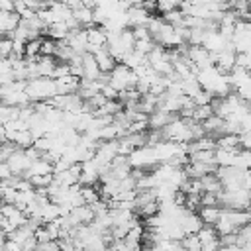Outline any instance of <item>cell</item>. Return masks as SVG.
I'll return each mask as SVG.
<instances>
[{
  "instance_id": "6da1fadb",
  "label": "cell",
  "mask_w": 251,
  "mask_h": 251,
  "mask_svg": "<svg viewBox=\"0 0 251 251\" xmlns=\"http://www.w3.org/2000/svg\"><path fill=\"white\" fill-rule=\"evenodd\" d=\"M24 92L27 94L29 102H45V100L57 96L55 80H53V78H45V76L25 80V88H24Z\"/></svg>"
},
{
  "instance_id": "7a4b0ae2",
  "label": "cell",
  "mask_w": 251,
  "mask_h": 251,
  "mask_svg": "<svg viewBox=\"0 0 251 251\" xmlns=\"http://www.w3.org/2000/svg\"><path fill=\"white\" fill-rule=\"evenodd\" d=\"M135 82H137V76L131 69H127L126 65L118 63L112 73L108 75V84L116 90V92H122V90H129V88H135Z\"/></svg>"
},
{
  "instance_id": "3957f363",
  "label": "cell",
  "mask_w": 251,
  "mask_h": 251,
  "mask_svg": "<svg viewBox=\"0 0 251 251\" xmlns=\"http://www.w3.org/2000/svg\"><path fill=\"white\" fill-rule=\"evenodd\" d=\"M218 206L227 210H247L249 208V188L222 190L218 194Z\"/></svg>"
},
{
  "instance_id": "277c9868",
  "label": "cell",
  "mask_w": 251,
  "mask_h": 251,
  "mask_svg": "<svg viewBox=\"0 0 251 251\" xmlns=\"http://www.w3.org/2000/svg\"><path fill=\"white\" fill-rule=\"evenodd\" d=\"M33 161L27 157V153H25V149H20V147H16V151L8 157V161H6V165L10 167V171H12V175H18V176H22L25 171H27V167L31 165Z\"/></svg>"
},
{
  "instance_id": "5b68a950",
  "label": "cell",
  "mask_w": 251,
  "mask_h": 251,
  "mask_svg": "<svg viewBox=\"0 0 251 251\" xmlns=\"http://www.w3.org/2000/svg\"><path fill=\"white\" fill-rule=\"evenodd\" d=\"M176 224H178L182 235H186V233H196V231L202 227V222H200L198 214H196V212H188V210H184V208L180 210Z\"/></svg>"
},
{
  "instance_id": "8992f818",
  "label": "cell",
  "mask_w": 251,
  "mask_h": 251,
  "mask_svg": "<svg viewBox=\"0 0 251 251\" xmlns=\"http://www.w3.org/2000/svg\"><path fill=\"white\" fill-rule=\"evenodd\" d=\"M84 31H86V43H88L86 51L88 53H94V51H98V49H102L106 45V31H104V27L90 25Z\"/></svg>"
},
{
  "instance_id": "52a82bcc",
  "label": "cell",
  "mask_w": 251,
  "mask_h": 251,
  "mask_svg": "<svg viewBox=\"0 0 251 251\" xmlns=\"http://www.w3.org/2000/svg\"><path fill=\"white\" fill-rule=\"evenodd\" d=\"M65 43H67V45H69L76 55L86 53V47H88V43H86V31H84L82 27L69 31V33H67V37H65Z\"/></svg>"
},
{
  "instance_id": "ba28073f",
  "label": "cell",
  "mask_w": 251,
  "mask_h": 251,
  "mask_svg": "<svg viewBox=\"0 0 251 251\" xmlns=\"http://www.w3.org/2000/svg\"><path fill=\"white\" fill-rule=\"evenodd\" d=\"M80 67H82V78H86V80H96L102 75L98 71V65L94 61V55L88 53V51L80 55Z\"/></svg>"
},
{
  "instance_id": "9c48e42d",
  "label": "cell",
  "mask_w": 251,
  "mask_h": 251,
  "mask_svg": "<svg viewBox=\"0 0 251 251\" xmlns=\"http://www.w3.org/2000/svg\"><path fill=\"white\" fill-rule=\"evenodd\" d=\"M92 55H94V61H96L98 71H100L102 75H110V73H112V69L118 65V63H116V59L106 51V47H102V49L94 51Z\"/></svg>"
},
{
  "instance_id": "30bf717a",
  "label": "cell",
  "mask_w": 251,
  "mask_h": 251,
  "mask_svg": "<svg viewBox=\"0 0 251 251\" xmlns=\"http://www.w3.org/2000/svg\"><path fill=\"white\" fill-rule=\"evenodd\" d=\"M175 118H178V114H167V112H161V110H153L147 116V127L149 129H161L169 122H173Z\"/></svg>"
},
{
  "instance_id": "8fae6325",
  "label": "cell",
  "mask_w": 251,
  "mask_h": 251,
  "mask_svg": "<svg viewBox=\"0 0 251 251\" xmlns=\"http://www.w3.org/2000/svg\"><path fill=\"white\" fill-rule=\"evenodd\" d=\"M53 80H55L57 94H75L78 90V80L80 78L67 75V76H61V78H53Z\"/></svg>"
},
{
  "instance_id": "7c38bea8",
  "label": "cell",
  "mask_w": 251,
  "mask_h": 251,
  "mask_svg": "<svg viewBox=\"0 0 251 251\" xmlns=\"http://www.w3.org/2000/svg\"><path fill=\"white\" fill-rule=\"evenodd\" d=\"M126 16H127V25H131V27L147 25V22H149V18H151L141 6H131V8L126 12Z\"/></svg>"
},
{
  "instance_id": "4fadbf2b",
  "label": "cell",
  "mask_w": 251,
  "mask_h": 251,
  "mask_svg": "<svg viewBox=\"0 0 251 251\" xmlns=\"http://www.w3.org/2000/svg\"><path fill=\"white\" fill-rule=\"evenodd\" d=\"M18 22H20V16L16 12H4V10H0V35L6 37L8 33H12L16 29Z\"/></svg>"
},
{
  "instance_id": "5bb4252c",
  "label": "cell",
  "mask_w": 251,
  "mask_h": 251,
  "mask_svg": "<svg viewBox=\"0 0 251 251\" xmlns=\"http://www.w3.org/2000/svg\"><path fill=\"white\" fill-rule=\"evenodd\" d=\"M220 212H222L220 206H200L196 214H198V218L204 226H214L220 218Z\"/></svg>"
},
{
  "instance_id": "9a60e30c",
  "label": "cell",
  "mask_w": 251,
  "mask_h": 251,
  "mask_svg": "<svg viewBox=\"0 0 251 251\" xmlns=\"http://www.w3.org/2000/svg\"><path fill=\"white\" fill-rule=\"evenodd\" d=\"M55 57H41L35 61V67H37V75L39 76H45V78H53V71H55Z\"/></svg>"
},
{
  "instance_id": "2e32d148",
  "label": "cell",
  "mask_w": 251,
  "mask_h": 251,
  "mask_svg": "<svg viewBox=\"0 0 251 251\" xmlns=\"http://www.w3.org/2000/svg\"><path fill=\"white\" fill-rule=\"evenodd\" d=\"M200 180V186H202V192H212V194H220L224 188H222V182L218 180V176L214 173H208L204 176L198 178Z\"/></svg>"
},
{
  "instance_id": "e0dca14e",
  "label": "cell",
  "mask_w": 251,
  "mask_h": 251,
  "mask_svg": "<svg viewBox=\"0 0 251 251\" xmlns=\"http://www.w3.org/2000/svg\"><path fill=\"white\" fill-rule=\"evenodd\" d=\"M73 18L76 20V24H78L82 29H86V27L92 25V10L86 8V6H82V4L73 10Z\"/></svg>"
},
{
  "instance_id": "ac0fdd59",
  "label": "cell",
  "mask_w": 251,
  "mask_h": 251,
  "mask_svg": "<svg viewBox=\"0 0 251 251\" xmlns=\"http://www.w3.org/2000/svg\"><path fill=\"white\" fill-rule=\"evenodd\" d=\"M120 63H122V65H126L127 69L135 71V69H139V67H145V65H147V55H141V53H137V51H129V53H127Z\"/></svg>"
},
{
  "instance_id": "d6986e66",
  "label": "cell",
  "mask_w": 251,
  "mask_h": 251,
  "mask_svg": "<svg viewBox=\"0 0 251 251\" xmlns=\"http://www.w3.org/2000/svg\"><path fill=\"white\" fill-rule=\"evenodd\" d=\"M178 245L182 251H200V239L196 233H186L184 237L178 239Z\"/></svg>"
},
{
  "instance_id": "ffe728a7",
  "label": "cell",
  "mask_w": 251,
  "mask_h": 251,
  "mask_svg": "<svg viewBox=\"0 0 251 251\" xmlns=\"http://www.w3.org/2000/svg\"><path fill=\"white\" fill-rule=\"evenodd\" d=\"M80 198H82V202L86 206H90V204H94V202L100 200V192L94 186H80Z\"/></svg>"
},
{
  "instance_id": "44dd1931",
  "label": "cell",
  "mask_w": 251,
  "mask_h": 251,
  "mask_svg": "<svg viewBox=\"0 0 251 251\" xmlns=\"http://www.w3.org/2000/svg\"><path fill=\"white\" fill-rule=\"evenodd\" d=\"M210 116H212L210 104H206V106H194V110H192V114H190V120L202 124V122H204L206 118H210Z\"/></svg>"
},
{
  "instance_id": "7402d4cb",
  "label": "cell",
  "mask_w": 251,
  "mask_h": 251,
  "mask_svg": "<svg viewBox=\"0 0 251 251\" xmlns=\"http://www.w3.org/2000/svg\"><path fill=\"white\" fill-rule=\"evenodd\" d=\"M39 47H41V37L39 39L25 41V45H24V57H29V59L39 57Z\"/></svg>"
},
{
  "instance_id": "603a6c76",
  "label": "cell",
  "mask_w": 251,
  "mask_h": 251,
  "mask_svg": "<svg viewBox=\"0 0 251 251\" xmlns=\"http://www.w3.org/2000/svg\"><path fill=\"white\" fill-rule=\"evenodd\" d=\"M31 188H47L53 180V175H35V176H29L27 178Z\"/></svg>"
},
{
  "instance_id": "cb8c5ba5",
  "label": "cell",
  "mask_w": 251,
  "mask_h": 251,
  "mask_svg": "<svg viewBox=\"0 0 251 251\" xmlns=\"http://www.w3.org/2000/svg\"><path fill=\"white\" fill-rule=\"evenodd\" d=\"M153 47H155V43H153L151 37H147V39H137V41L133 43V51H137V53H141V55H147Z\"/></svg>"
},
{
  "instance_id": "d4e9b609",
  "label": "cell",
  "mask_w": 251,
  "mask_h": 251,
  "mask_svg": "<svg viewBox=\"0 0 251 251\" xmlns=\"http://www.w3.org/2000/svg\"><path fill=\"white\" fill-rule=\"evenodd\" d=\"M53 53H55V41L53 39H41L39 55L41 57H53Z\"/></svg>"
},
{
  "instance_id": "484cf974",
  "label": "cell",
  "mask_w": 251,
  "mask_h": 251,
  "mask_svg": "<svg viewBox=\"0 0 251 251\" xmlns=\"http://www.w3.org/2000/svg\"><path fill=\"white\" fill-rule=\"evenodd\" d=\"M210 100H212V94L206 92V90H198V92L192 96L194 106H206V104H210Z\"/></svg>"
},
{
  "instance_id": "4316f807",
  "label": "cell",
  "mask_w": 251,
  "mask_h": 251,
  "mask_svg": "<svg viewBox=\"0 0 251 251\" xmlns=\"http://www.w3.org/2000/svg\"><path fill=\"white\" fill-rule=\"evenodd\" d=\"M235 67L249 71V53H235Z\"/></svg>"
},
{
  "instance_id": "83f0119b",
  "label": "cell",
  "mask_w": 251,
  "mask_h": 251,
  "mask_svg": "<svg viewBox=\"0 0 251 251\" xmlns=\"http://www.w3.org/2000/svg\"><path fill=\"white\" fill-rule=\"evenodd\" d=\"M2 249H4V251H22V245L16 243V241H12V239H6Z\"/></svg>"
},
{
  "instance_id": "f1b7e54d",
  "label": "cell",
  "mask_w": 251,
  "mask_h": 251,
  "mask_svg": "<svg viewBox=\"0 0 251 251\" xmlns=\"http://www.w3.org/2000/svg\"><path fill=\"white\" fill-rule=\"evenodd\" d=\"M251 249V245H243V247H239V245H222L218 251H249Z\"/></svg>"
},
{
  "instance_id": "f546056e",
  "label": "cell",
  "mask_w": 251,
  "mask_h": 251,
  "mask_svg": "<svg viewBox=\"0 0 251 251\" xmlns=\"http://www.w3.org/2000/svg\"><path fill=\"white\" fill-rule=\"evenodd\" d=\"M12 176V171L6 163H0V180H8Z\"/></svg>"
},
{
  "instance_id": "4dcf8cb0",
  "label": "cell",
  "mask_w": 251,
  "mask_h": 251,
  "mask_svg": "<svg viewBox=\"0 0 251 251\" xmlns=\"http://www.w3.org/2000/svg\"><path fill=\"white\" fill-rule=\"evenodd\" d=\"M59 2H63L65 6H69L71 10H75L76 6H80V0H59Z\"/></svg>"
},
{
  "instance_id": "1f68e13d",
  "label": "cell",
  "mask_w": 251,
  "mask_h": 251,
  "mask_svg": "<svg viewBox=\"0 0 251 251\" xmlns=\"http://www.w3.org/2000/svg\"><path fill=\"white\" fill-rule=\"evenodd\" d=\"M41 2H45V4H49V2H51V0H41Z\"/></svg>"
}]
</instances>
